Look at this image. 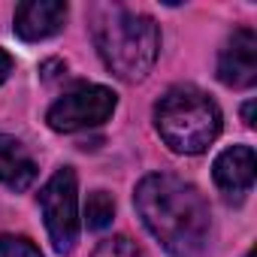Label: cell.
I'll list each match as a JSON object with an SVG mask.
<instances>
[{"mask_svg":"<svg viewBox=\"0 0 257 257\" xmlns=\"http://www.w3.org/2000/svg\"><path fill=\"white\" fill-rule=\"evenodd\" d=\"M134 203L146 230L167 254L197 257L206 248L212 215L209 203L191 182L173 173H152L137 185Z\"/></svg>","mask_w":257,"mask_h":257,"instance_id":"6da1fadb","label":"cell"},{"mask_svg":"<svg viewBox=\"0 0 257 257\" xmlns=\"http://www.w3.org/2000/svg\"><path fill=\"white\" fill-rule=\"evenodd\" d=\"M94 43L106 64V70L127 82H143L161 55V28L152 16L112 7L103 13V19L94 25Z\"/></svg>","mask_w":257,"mask_h":257,"instance_id":"7a4b0ae2","label":"cell"},{"mask_svg":"<svg viewBox=\"0 0 257 257\" xmlns=\"http://www.w3.org/2000/svg\"><path fill=\"white\" fill-rule=\"evenodd\" d=\"M155 127L176 155H203L221 134V109L206 91L173 85L155 106Z\"/></svg>","mask_w":257,"mask_h":257,"instance_id":"3957f363","label":"cell"},{"mask_svg":"<svg viewBox=\"0 0 257 257\" xmlns=\"http://www.w3.org/2000/svg\"><path fill=\"white\" fill-rule=\"evenodd\" d=\"M40 209H43V218H46L52 248L58 254H70L79 242V200H76V173H73V167L55 170V176L43 185Z\"/></svg>","mask_w":257,"mask_h":257,"instance_id":"277c9868","label":"cell"},{"mask_svg":"<svg viewBox=\"0 0 257 257\" xmlns=\"http://www.w3.org/2000/svg\"><path fill=\"white\" fill-rule=\"evenodd\" d=\"M115 106H118V94L112 88L79 85L52 103V109L46 112V121L58 134H76V131H88V127H100L103 121H109Z\"/></svg>","mask_w":257,"mask_h":257,"instance_id":"5b68a950","label":"cell"},{"mask_svg":"<svg viewBox=\"0 0 257 257\" xmlns=\"http://www.w3.org/2000/svg\"><path fill=\"white\" fill-rule=\"evenodd\" d=\"M218 79L227 88H251L257 82V34L251 28H239L227 37L218 52Z\"/></svg>","mask_w":257,"mask_h":257,"instance_id":"8992f818","label":"cell"},{"mask_svg":"<svg viewBox=\"0 0 257 257\" xmlns=\"http://www.w3.org/2000/svg\"><path fill=\"white\" fill-rule=\"evenodd\" d=\"M254 170H257L254 149L251 146H230L215 158L212 179L227 200H242L254 188Z\"/></svg>","mask_w":257,"mask_h":257,"instance_id":"52a82bcc","label":"cell"},{"mask_svg":"<svg viewBox=\"0 0 257 257\" xmlns=\"http://www.w3.org/2000/svg\"><path fill=\"white\" fill-rule=\"evenodd\" d=\"M67 22V4L61 0H28L16 7L13 31L25 43H40L64 31Z\"/></svg>","mask_w":257,"mask_h":257,"instance_id":"ba28073f","label":"cell"},{"mask_svg":"<svg viewBox=\"0 0 257 257\" xmlns=\"http://www.w3.org/2000/svg\"><path fill=\"white\" fill-rule=\"evenodd\" d=\"M37 182V161L22 140L0 134V185L10 191H28Z\"/></svg>","mask_w":257,"mask_h":257,"instance_id":"9c48e42d","label":"cell"},{"mask_svg":"<svg viewBox=\"0 0 257 257\" xmlns=\"http://www.w3.org/2000/svg\"><path fill=\"white\" fill-rule=\"evenodd\" d=\"M115 218V200L112 194L106 191H94L88 194V203H85V224L88 230H106Z\"/></svg>","mask_w":257,"mask_h":257,"instance_id":"30bf717a","label":"cell"},{"mask_svg":"<svg viewBox=\"0 0 257 257\" xmlns=\"http://www.w3.org/2000/svg\"><path fill=\"white\" fill-rule=\"evenodd\" d=\"M91 257H140V251L127 236H109L94 248Z\"/></svg>","mask_w":257,"mask_h":257,"instance_id":"8fae6325","label":"cell"},{"mask_svg":"<svg viewBox=\"0 0 257 257\" xmlns=\"http://www.w3.org/2000/svg\"><path fill=\"white\" fill-rule=\"evenodd\" d=\"M0 257H43L28 236H0Z\"/></svg>","mask_w":257,"mask_h":257,"instance_id":"7c38bea8","label":"cell"},{"mask_svg":"<svg viewBox=\"0 0 257 257\" xmlns=\"http://www.w3.org/2000/svg\"><path fill=\"white\" fill-rule=\"evenodd\" d=\"M13 67H16V61H13V55H10V52H4V49H0V85H4V82L10 79V73H13Z\"/></svg>","mask_w":257,"mask_h":257,"instance_id":"4fadbf2b","label":"cell"},{"mask_svg":"<svg viewBox=\"0 0 257 257\" xmlns=\"http://www.w3.org/2000/svg\"><path fill=\"white\" fill-rule=\"evenodd\" d=\"M242 121H245V127H254V100H248L242 106Z\"/></svg>","mask_w":257,"mask_h":257,"instance_id":"5bb4252c","label":"cell"}]
</instances>
